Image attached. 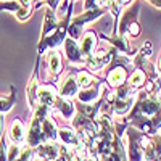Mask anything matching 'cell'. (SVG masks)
Wrapping results in <instances>:
<instances>
[{"mask_svg": "<svg viewBox=\"0 0 161 161\" xmlns=\"http://www.w3.org/2000/svg\"><path fill=\"white\" fill-rule=\"evenodd\" d=\"M113 60V50H106V48H100L97 52H93L90 57L86 58V66L90 73H97L102 71L106 64Z\"/></svg>", "mask_w": 161, "mask_h": 161, "instance_id": "cell-1", "label": "cell"}, {"mask_svg": "<svg viewBox=\"0 0 161 161\" xmlns=\"http://www.w3.org/2000/svg\"><path fill=\"white\" fill-rule=\"evenodd\" d=\"M60 152L61 145H58L57 142H44L32 148V159L36 158L39 161H55L60 158Z\"/></svg>", "mask_w": 161, "mask_h": 161, "instance_id": "cell-2", "label": "cell"}, {"mask_svg": "<svg viewBox=\"0 0 161 161\" xmlns=\"http://www.w3.org/2000/svg\"><path fill=\"white\" fill-rule=\"evenodd\" d=\"M139 10H140V5L134 0V2L123 11V15H121V21L116 24L114 36H124V37H127V28H129V24H132L134 21H137Z\"/></svg>", "mask_w": 161, "mask_h": 161, "instance_id": "cell-3", "label": "cell"}, {"mask_svg": "<svg viewBox=\"0 0 161 161\" xmlns=\"http://www.w3.org/2000/svg\"><path fill=\"white\" fill-rule=\"evenodd\" d=\"M58 140L61 142V145L68 147V148H77V150H86V147L82 145L79 139V132L73 127H60L58 129Z\"/></svg>", "mask_w": 161, "mask_h": 161, "instance_id": "cell-4", "label": "cell"}, {"mask_svg": "<svg viewBox=\"0 0 161 161\" xmlns=\"http://www.w3.org/2000/svg\"><path fill=\"white\" fill-rule=\"evenodd\" d=\"M63 48H64V57L68 58V61L71 64H84L86 63V58L82 55V52H80L79 45L74 39L71 37H66L64 42H63Z\"/></svg>", "mask_w": 161, "mask_h": 161, "instance_id": "cell-5", "label": "cell"}, {"mask_svg": "<svg viewBox=\"0 0 161 161\" xmlns=\"http://www.w3.org/2000/svg\"><path fill=\"white\" fill-rule=\"evenodd\" d=\"M58 95L64 97V98H71L74 95L79 93V86H77V80L74 74H66L61 80H58Z\"/></svg>", "mask_w": 161, "mask_h": 161, "instance_id": "cell-6", "label": "cell"}, {"mask_svg": "<svg viewBox=\"0 0 161 161\" xmlns=\"http://www.w3.org/2000/svg\"><path fill=\"white\" fill-rule=\"evenodd\" d=\"M47 68H48V76L52 79H55V84H58V76L63 71V64H61V57H60V52L57 48H52L47 53Z\"/></svg>", "mask_w": 161, "mask_h": 161, "instance_id": "cell-7", "label": "cell"}, {"mask_svg": "<svg viewBox=\"0 0 161 161\" xmlns=\"http://www.w3.org/2000/svg\"><path fill=\"white\" fill-rule=\"evenodd\" d=\"M127 71H126V66L124 64H116L114 68L108 73V77H106V80H108V86L113 87V89H118L121 86H124L127 82Z\"/></svg>", "mask_w": 161, "mask_h": 161, "instance_id": "cell-8", "label": "cell"}, {"mask_svg": "<svg viewBox=\"0 0 161 161\" xmlns=\"http://www.w3.org/2000/svg\"><path fill=\"white\" fill-rule=\"evenodd\" d=\"M106 90V84H100L98 87H89V89H82L79 93H77V100L80 103H93L97 102L102 95L103 92Z\"/></svg>", "mask_w": 161, "mask_h": 161, "instance_id": "cell-9", "label": "cell"}, {"mask_svg": "<svg viewBox=\"0 0 161 161\" xmlns=\"http://www.w3.org/2000/svg\"><path fill=\"white\" fill-rule=\"evenodd\" d=\"M52 108L55 110L61 118H64V119H73L74 114H76V108H74L73 102L69 98H64V97H60V95H58L55 105H53Z\"/></svg>", "mask_w": 161, "mask_h": 161, "instance_id": "cell-10", "label": "cell"}, {"mask_svg": "<svg viewBox=\"0 0 161 161\" xmlns=\"http://www.w3.org/2000/svg\"><path fill=\"white\" fill-rule=\"evenodd\" d=\"M37 97H39V105H45L48 108H52L58 98V92L52 86H40Z\"/></svg>", "mask_w": 161, "mask_h": 161, "instance_id": "cell-11", "label": "cell"}, {"mask_svg": "<svg viewBox=\"0 0 161 161\" xmlns=\"http://www.w3.org/2000/svg\"><path fill=\"white\" fill-rule=\"evenodd\" d=\"M8 137L11 140V143H16V145H21L26 139V132H24V124L19 118H15L13 123L10 126V130H8Z\"/></svg>", "mask_w": 161, "mask_h": 161, "instance_id": "cell-12", "label": "cell"}, {"mask_svg": "<svg viewBox=\"0 0 161 161\" xmlns=\"http://www.w3.org/2000/svg\"><path fill=\"white\" fill-rule=\"evenodd\" d=\"M58 26V16L57 13L53 11L52 8H45V16H44V26H42V36H40V40L45 39L47 36H50L53 31L57 29Z\"/></svg>", "mask_w": 161, "mask_h": 161, "instance_id": "cell-13", "label": "cell"}, {"mask_svg": "<svg viewBox=\"0 0 161 161\" xmlns=\"http://www.w3.org/2000/svg\"><path fill=\"white\" fill-rule=\"evenodd\" d=\"M95 47H97V34L92 32V31H87L82 34V39H80V52H82L84 58L90 57L93 52H95Z\"/></svg>", "mask_w": 161, "mask_h": 161, "instance_id": "cell-14", "label": "cell"}, {"mask_svg": "<svg viewBox=\"0 0 161 161\" xmlns=\"http://www.w3.org/2000/svg\"><path fill=\"white\" fill-rule=\"evenodd\" d=\"M39 79H37V69L34 71L31 80H29V84H28V89H26V93H28V102H29V106H31V110L34 111L37 108V105H39V97H37V93H39Z\"/></svg>", "mask_w": 161, "mask_h": 161, "instance_id": "cell-15", "label": "cell"}, {"mask_svg": "<svg viewBox=\"0 0 161 161\" xmlns=\"http://www.w3.org/2000/svg\"><path fill=\"white\" fill-rule=\"evenodd\" d=\"M42 136H44V142H57L58 140V129L55 121H52L50 116L44 118L42 121Z\"/></svg>", "mask_w": 161, "mask_h": 161, "instance_id": "cell-16", "label": "cell"}, {"mask_svg": "<svg viewBox=\"0 0 161 161\" xmlns=\"http://www.w3.org/2000/svg\"><path fill=\"white\" fill-rule=\"evenodd\" d=\"M145 92L150 95H161V76L158 73L152 74V77L145 82Z\"/></svg>", "mask_w": 161, "mask_h": 161, "instance_id": "cell-17", "label": "cell"}, {"mask_svg": "<svg viewBox=\"0 0 161 161\" xmlns=\"http://www.w3.org/2000/svg\"><path fill=\"white\" fill-rule=\"evenodd\" d=\"M145 82H147V76H145V73L142 71V69H134L132 73H130V76L127 77V84L132 87V89H140V87H143L145 86Z\"/></svg>", "mask_w": 161, "mask_h": 161, "instance_id": "cell-18", "label": "cell"}, {"mask_svg": "<svg viewBox=\"0 0 161 161\" xmlns=\"http://www.w3.org/2000/svg\"><path fill=\"white\" fill-rule=\"evenodd\" d=\"M76 80H77V86L80 89H89L93 84H97V77L92 76L90 71H79L76 74Z\"/></svg>", "mask_w": 161, "mask_h": 161, "instance_id": "cell-19", "label": "cell"}, {"mask_svg": "<svg viewBox=\"0 0 161 161\" xmlns=\"http://www.w3.org/2000/svg\"><path fill=\"white\" fill-rule=\"evenodd\" d=\"M16 102V93H15V87L10 89V93L8 95H0V113H8L13 105Z\"/></svg>", "mask_w": 161, "mask_h": 161, "instance_id": "cell-20", "label": "cell"}, {"mask_svg": "<svg viewBox=\"0 0 161 161\" xmlns=\"http://www.w3.org/2000/svg\"><path fill=\"white\" fill-rule=\"evenodd\" d=\"M21 152H23L21 145H16V143L8 145V161H15L21 155Z\"/></svg>", "mask_w": 161, "mask_h": 161, "instance_id": "cell-21", "label": "cell"}, {"mask_svg": "<svg viewBox=\"0 0 161 161\" xmlns=\"http://www.w3.org/2000/svg\"><path fill=\"white\" fill-rule=\"evenodd\" d=\"M0 161H8V145L5 136L0 139Z\"/></svg>", "mask_w": 161, "mask_h": 161, "instance_id": "cell-22", "label": "cell"}, {"mask_svg": "<svg viewBox=\"0 0 161 161\" xmlns=\"http://www.w3.org/2000/svg\"><path fill=\"white\" fill-rule=\"evenodd\" d=\"M15 15H16V18H18L19 21H26V19H29V18H31V8L19 7Z\"/></svg>", "mask_w": 161, "mask_h": 161, "instance_id": "cell-23", "label": "cell"}, {"mask_svg": "<svg viewBox=\"0 0 161 161\" xmlns=\"http://www.w3.org/2000/svg\"><path fill=\"white\" fill-rule=\"evenodd\" d=\"M15 161H34L32 159V148H29V147H24L21 155L15 159Z\"/></svg>", "mask_w": 161, "mask_h": 161, "instance_id": "cell-24", "label": "cell"}, {"mask_svg": "<svg viewBox=\"0 0 161 161\" xmlns=\"http://www.w3.org/2000/svg\"><path fill=\"white\" fill-rule=\"evenodd\" d=\"M139 36H140V26L137 21H134L127 28V37H139Z\"/></svg>", "mask_w": 161, "mask_h": 161, "instance_id": "cell-25", "label": "cell"}, {"mask_svg": "<svg viewBox=\"0 0 161 161\" xmlns=\"http://www.w3.org/2000/svg\"><path fill=\"white\" fill-rule=\"evenodd\" d=\"M97 8H102L100 3H98V0H86V3H84V10H86V11L97 10Z\"/></svg>", "mask_w": 161, "mask_h": 161, "instance_id": "cell-26", "label": "cell"}, {"mask_svg": "<svg viewBox=\"0 0 161 161\" xmlns=\"http://www.w3.org/2000/svg\"><path fill=\"white\" fill-rule=\"evenodd\" d=\"M3 130H5V114L0 113V139L3 137Z\"/></svg>", "mask_w": 161, "mask_h": 161, "instance_id": "cell-27", "label": "cell"}, {"mask_svg": "<svg viewBox=\"0 0 161 161\" xmlns=\"http://www.w3.org/2000/svg\"><path fill=\"white\" fill-rule=\"evenodd\" d=\"M60 2H61V0H47V7H48V8H52L53 11H55V10L58 8Z\"/></svg>", "mask_w": 161, "mask_h": 161, "instance_id": "cell-28", "label": "cell"}, {"mask_svg": "<svg viewBox=\"0 0 161 161\" xmlns=\"http://www.w3.org/2000/svg\"><path fill=\"white\" fill-rule=\"evenodd\" d=\"M18 3L21 7H26V8H31V3H32V0H18Z\"/></svg>", "mask_w": 161, "mask_h": 161, "instance_id": "cell-29", "label": "cell"}, {"mask_svg": "<svg viewBox=\"0 0 161 161\" xmlns=\"http://www.w3.org/2000/svg\"><path fill=\"white\" fill-rule=\"evenodd\" d=\"M114 2H116L119 7H123V5H129V3L132 2V0H114Z\"/></svg>", "mask_w": 161, "mask_h": 161, "instance_id": "cell-30", "label": "cell"}, {"mask_svg": "<svg viewBox=\"0 0 161 161\" xmlns=\"http://www.w3.org/2000/svg\"><path fill=\"white\" fill-rule=\"evenodd\" d=\"M155 69H156V73L161 76V55H159V58H158V61H156V68H155Z\"/></svg>", "mask_w": 161, "mask_h": 161, "instance_id": "cell-31", "label": "cell"}, {"mask_svg": "<svg viewBox=\"0 0 161 161\" xmlns=\"http://www.w3.org/2000/svg\"><path fill=\"white\" fill-rule=\"evenodd\" d=\"M148 2H150L152 5H155V7L161 8V0H148Z\"/></svg>", "mask_w": 161, "mask_h": 161, "instance_id": "cell-32", "label": "cell"}, {"mask_svg": "<svg viewBox=\"0 0 161 161\" xmlns=\"http://www.w3.org/2000/svg\"><path fill=\"white\" fill-rule=\"evenodd\" d=\"M7 2H11V0H7Z\"/></svg>", "mask_w": 161, "mask_h": 161, "instance_id": "cell-33", "label": "cell"}, {"mask_svg": "<svg viewBox=\"0 0 161 161\" xmlns=\"http://www.w3.org/2000/svg\"><path fill=\"white\" fill-rule=\"evenodd\" d=\"M36 2H40V0H36Z\"/></svg>", "mask_w": 161, "mask_h": 161, "instance_id": "cell-34", "label": "cell"}]
</instances>
